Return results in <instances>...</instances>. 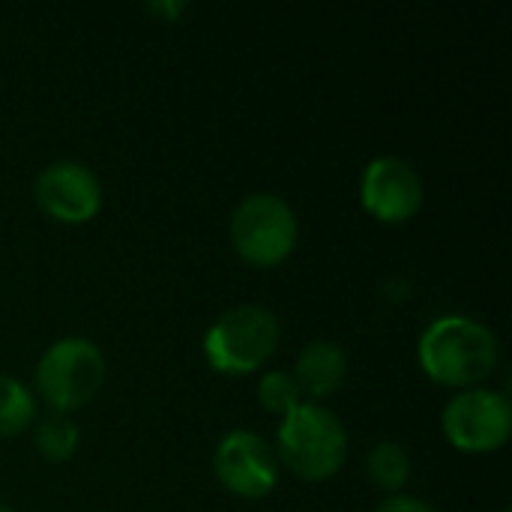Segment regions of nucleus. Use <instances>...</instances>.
<instances>
[{
    "label": "nucleus",
    "instance_id": "423d86ee",
    "mask_svg": "<svg viewBox=\"0 0 512 512\" xmlns=\"http://www.w3.org/2000/svg\"><path fill=\"white\" fill-rule=\"evenodd\" d=\"M444 438L462 453H495L510 441L512 405L507 393L474 387L459 390L441 414Z\"/></svg>",
    "mask_w": 512,
    "mask_h": 512
},
{
    "label": "nucleus",
    "instance_id": "6e6552de",
    "mask_svg": "<svg viewBox=\"0 0 512 512\" xmlns=\"http://www.w3.org/2000/svg\"><path fill=\"white\" fill-rule=\"evenodd\" d=\"M426 189L420 171L402 156H378L363 168L360 204L369 216L387 225L414 219L423 207Z\"/></svg>",
    "mask_w": 512,
    "mask_h": 512
},
{
    "label": "nucleus",
    "instance_id": "20e7f679",
    "mask_svg": "<svg viewBox=\"0 0 512 512\" xmlns=\"http://www.w3.org/2000/svg\"><path fill=\"white\" fill-rule=\"evenodd\" d=\"M105 354L84 336L51 342L36 363V390L54 414H72L90 405L105 384Z\"/></svg>",
    "mask_w": 512,
    "mask_h": 512
},
{
    "label": "nucleus",
    "instance_id": "f03ea898",
    "mask_svg": "<svg viewBox=\"0 0 512 512\" xmlns=\"http://www.w3.org/2000/svg\"><path fill=\"white\" fill-rule=\"evenodd\" d=\"M276 459L306 483L330 480L348 459V432L333 411L303 402L279 423Z\"/></svg>",
    "mask_w": 512,
    "mask_h": 512
},
{
    "label": "nucleus",
    "instance_id": "2eb2a0df",
    "mask_svg": "<svg viewBox=\"0 0 512 512\" xmlns=\"http://www.w3.org/2000/svg\"><path fill=\"white\" fill-rule=\"evenodd\" d=\"M375 512H435V507L426 504L423 498H414V495H390L387 501L378 504Z\"/></svg>",
    "mask_w": 512,
    "mask_h": 512
},
{
    "label": "nucleus",
    "instance_id": "1a4fd4ad",
    "mask_svg": "<svg viewBox=\"0 0 512 512\" xmlns=\"http://www.w3.org/2000/svg\"><path fill=\"white\" fill-rule=\"evenodd\" d=\"M33 198L39 210L57 222L81 225L90 222L102 207V183L84 162L57 159L45 165L33 183Z\"/></svg>",
    "mask_w": 512,
    "mask_h": 512
},
{
    "label": "nucleus",
    "instance_id": "9d476101",
    "mask_svg": "<svg viewBox=\"0 0 512 512\" xmlns=\"http://www.w3.org/2000/svg\"><path fill=\"white\" fill-rule=\"evenodd\" d=\"M291 375H294L303 396L327 399L342 387V381L348 375V354L336 342L315 339L300 351L297 366H294Z\"/></svg>",
    "mask_w": 512,
    "mask_h": 512
},
{
    "label": "nucleus",
    "instance_id": "f3484780",
    "mask_svg": "<svg viewBox=\"0 0 512 512\" xmlns=\"http://www.w3.org/2000/svg\"><path fill=\"white\" fill-rule=\"evenodd\" d=\"M0 512H12V510H9V507H3V504H0Z\"/></svg>",
    "mask_w": 512,
    "mask_h": 512
},
{
    "label": "nucleus",
    "instance_id": "f8f14e48",
    "mask_svg": "<svg viewBox=\"0 0 512 512\" xmlns=\"http://www.w3.org/2000/svg\"><path fill=\"white\" fill-rule=\"evenodd\" d=\"M33 444L45 462H69L81 444V429L69 414H48L36 426Z\"/></svg>",
    "mask_w": 512,
    "mask_h": 512
},
{
    "label": "nucleus",
    "instance_id": "f257e3e1",
    "mask_svg": "<svg viewBox=\"0 0 512 512\" xmlns=\"http://www.w3.org/2000/svg\"><path fill=\"white\" fill-rule=\"evenodd\" d=\"M417 357L432 381L453 390H474L495 375L501 345L483 321L444 315L423 330Z\"/></svg>",
    "mask_w": 512,
    "mask_h": 512
},
{
    "label": "nucleus",
    "instance_id": "9b49d317",
    "mask_svg": "<svg viewBox=\"0 0 512 512\" xmlns=\"http://www.w3.org/2000/svg\"><path fill=\"white\" fill-rule=\"evenodd\" d=\"M366 474L378 489H384L390 495H399L411 480V456H408V450L402 444L381 441V444L372 447V453L366 459Z\"/></svg>",
    "mask_w": 512,
    "mask_h": 512
},
{
    "label": "nucleus",
    "instance_id": "39448f33",
    "mask_svg": "<svg viewBox=\"0 0 512 512\" xmlns=\"http://www.w3.org/2000/svg\"><path fill=\"white\" fill-rule=\"evenodd\" d=\"M231 243L234 252L258 270L279 267L297 249V213L294 207L273 195L255 192L243 198L231 213Z\"/></svg>",
    "mask_w": 512,
    "mask_h": 512
},
{
    "label": "nucleus",
    "instance_id": "0eeeda50",
    "mask_svg": "<svg viewBox=\"0 0 512 512\" xmlns=\"http://www.w3.org/2000/svg\"><path fill=\"white\" fill-rule=\"evenodd\" d=\"M213 471L222 489L246 501H261L279 486L276 450L249 429H234L216 444Z\"/></svg>",
    "mask_w": 512,
    "mask_h": 512
},
{
    "label": "nucleus",
    "instance_id": "4468645a",
    "mask_svg": "<svg viewBox=\"0 0 512 512\" xmlns=\"http://www.w3.org/2000/svg\"><path fill=\"white\" fill-rule=\"evenodd\" d=\"M258 402H261L264 411L285 417V414H291L297 405H303V393H300V387H297V381H294L291 372L273 369V372H267V375L258 381Z\"/></svg>",
    "mask_w": 512,
    "mask_h": 512
},
{
    "label": "nucleus",
    "instance_id": "7ed1b4c3",
    "mask_svg": "<svg viewBox=\"0 0 512 512\" xmlns=\"http://www.w3.org/2000/svg\"><path fill=\"white\" fill-rule=\"evenodd\" d=\"M279 336V318L267 306L243 303L210 324L204 336V357L222 375H249L276 354Z\"/></svg>",
    "mask_w": 512,
    "mask_h": 512
},
{
    "label": "nucleus",
    "instance_id": "dca6fc26",
    "mask_svg": "<svg viewBox=\"0 0 512 512\" xmlns=\"http://www.w3.org/2000/svg\"><path fill=\"white\" fill-rule=\"evenodd\" d=\"M186 9H189L186 0H153V3H147V12L153 18H162V21H177Z\"/></svg>",
    "mask_w": 512,
    "mask_h": 512
},
{
    "label": "nucleus",
    "instance_id": "ddd939ff",
    "mask_svg": "<svg viewBox=\"0 0 512 512\" xmlns=\"http://www.w3.org/2000/svg\"><path fill=\"white\" fill-rule=\"evenodd\" d=\"M33 414H36L33 390L12 375H0V438L21 435L33 423Z\"/></svg>",
    "mask_w": 512,
    "mask_h": 512
}]
</instances>
